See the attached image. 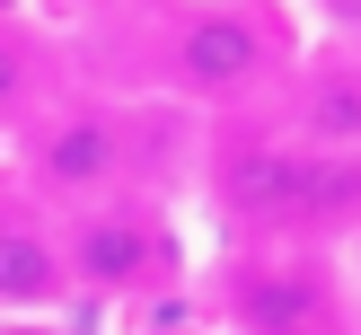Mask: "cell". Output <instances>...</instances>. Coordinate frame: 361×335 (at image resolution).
<instances>
[{"label": "cell", "instance_id": "1", "mask_svg": "<svg viewBox=\"0 0 361 335\" xmlns=\"http://www.w3.org/2000/svg\"><path fill=\"white\" fill-rule=\"evenodd\" d=\"M168 62L194 97H229V88H247L264 71V18L256 9H194V18H176Z\"/></svg>", "mask_w": 361, "mask_h": 335}, {"label": "cell", "instance_id": "2", "mask_svg": "<svg viewBox=\"0 0 361 335\" xmlns=\"http://www.w3.org/2000/svg\"><path fill=\"white\" fill-rule=\"evenodd\" d=\"M291 203H300V150L238 141L221 159V212L229 221H291Z\"/></svg>", "mask_w": 361, "mask_h": 335}, {"label": "cell", "instance_id": "3", "mask_svg": "<svg viewBox=\"0 0 361 335\" xmlns=\"http://www.w3.org/2000/svg\"><path fill=\"white\" fill-rule=\"evenodd\" d=\"M159 256H168V247H159L133 212H97V221H80V238H71V274H88V282H150Z\"/></svg>", "mask_w": 361, "mask_h": 335}, {"label": "cell", "instance_id": "4", "mask_svg": "<svg viewBox=\"0 0 361 335\" xmlns=\"http://www.w3.org/2000/svg\"><path fill=\"white\" fill-rule=\"evenodd\" d=\"M115 168H123V141H115V123H97V115H71V123H53V133H44V176H53V185H71V194H97V185H115Z\"/></svg>", "mask_w": 361, "mask_h": 335}, {"label": "cell", "instance_id": "5", "mask_svg": "<svg viewBox=\"0 0 361 335\" xmlns=\"http://www.w3.org/2000/svg\"><path fill=\"white\" fill-rule=\"evenodd\" d=\"M238 309L256 335H317L326 327V282L317 274H256L238 291Z\"/></svg>", "mask_w": 361, "mask_h": 335}, {"label": "cell", "instance_id": "6", "mask_svg": "<svg viewBox=\"0 0 361 335\" xmlns=\"http://www.w3.org/2000/svg\"><path fill=\"white\" fill-rule=\"evenodd\" d=\"M361 212V159H335V150H300V203L291 221H353Z\"/></svg>", "mask_w": 361, "mask_h": 335}, {"label": "cell", "instance_id": "7", "mask_svg": "<svg viewBox=\"0 0 361 335\" xmlns=\"http://www.w3.org/2000/svg\"><path fill=\"white\" fill-rule=\"evenodd\" d=\"M53 291H62V256L35 229H0V300L9 309H44Z\"/></svg>", "mask_w": 361, "mask_h": 335}, {"label": "cell", "instance_id": "8", "mask_svg": "<svg viewBox=\"0 0 361 335\" xmlns=\"http://www.w3.org/2000/svg\"><path fill=\"white\" fill-rule=\"evenodd\" d=\"M300 123L317 133V150L361 159V80H317V88H309V106H300Z\"/></svg>", "mask_w": 361, "mask_h": 335}, {"label": "cell", "instance_id": "9", "mask_svg": "<svg viewBox=\"0 0 361 335\" xmlns=\"http://www.w3.org/2000/svg\"><path fill=\"white\" fill-rule=\"evenodd\" d=\"M18 97H27V44L0 35V106H18Z\"/></svg>", "mask_w": 361, "mask_h": 335}, {"label": "cell", "instance_id": "10", "mask_svg": "<svg viewBox=\"0 0 361 335\" xmlns=\"http://www.w3.org/2000/svg\"><path fill=\"white\" fill-rule=\"evenodd\" d=\"M0 335H44V327H0Z\"/></svg>", "mask_w": 361, "mask_h": 335}]
</instances>
